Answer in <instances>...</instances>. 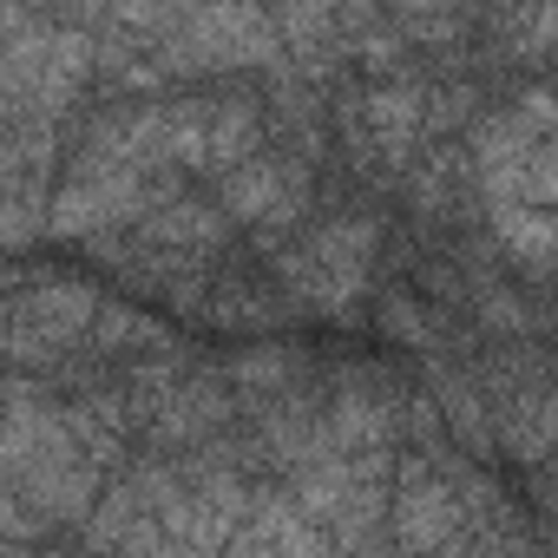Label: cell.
I'll use <instances>...</instances> for the list:
<instances>
[{"instance_id":"obj_1","label":"cell","mask_w":558,"mask_h":558,"mask_svg":"<svg viewBox=\"0 0 558 558\" xmlns=\"http://www.w3.org/2000/svg\"><path fill=\"white\" fill-rule=\"evenodd\" d=\"M375 243L381 230L368 217H336L323 223L303 250H290L283 276H290V290L316 310H349L362 290H368V269H375Z\"/></svg>"},{"instance_id":"obj_2","label":"cell","mask_w":558,"mask_h":558,"mask_svg":"<svg viewBox=\"0 0 558 558\" xmlns=\"http://www.w3.org/2000/svg\"><path fill=\"white\" fill-rule=\"evenodd\" d=\"M158 191L138 178V171H119V165H99V158H73V178L53 191V204H47V223L60 230V236H93V230H112V223H125V217H138L145 204H151Z\"/></svg>"},{"instance_id":"obj_3","label":"cell","mask_w":558,"mask_h":558,"mask_svg":"<svg viewBox=\"0 0 558 558\" xmlns=\"http://www.w3.org/2000/svg\"><path fill=\"white\" fill-rule=\"evenodd\" d=\"M395 538H401L408 558H460L466 551V506H460L453 480L408 460L401 466V499H395Z\"/></svg>"},{"instance_id":"obj_4","label":"cell","mask_w":558,"mask_h":558,"mask_svg":"<svg viewBox=\"0 0 558 558\" xmlns=\"http://www.w3.org/2000/svg\"><path fill=\"white\" fill-rule=\"evenodd\" d=\"M171 66H236V60H276V27L256 8H197L171 27Z\"/></svg>"},{"instance_id":"obj_5","label":"cell","mask_w":558,"mask_h":558,"mask_svg":"<svg viewBox=\"0 0 558 558\" xmlns=\"http://www.w3.org/2000/svg\"><path fill=\"white\" fill-rule=\"evenodd\" d=\"M93 316H99V296L86 283H40L8 310V349L27 355V362L60 355L93 329Z\"/></svg>"},{"instance_id":"obj_6","label":"cell","mask_w":558,"mask_h":558,"mask_svg":"<svg viewBox=\"0 0 558 558\" xmlns=\"http://www.w3.org/2000/svg\"><path fill=\"white\" fill-rule=\"evenodd\" d=\"M362 119H368V132H375V151L401 165V158L414 151L421 125H427V93H421L414 80H388V86H375V93L362 99Z\"/></svg>"},{"instance_id":"obj_7","label":"cell","mask_w":558,"mask_h":558,"mask_svg":"<svg viewBox=\"0 0 558 558\" xmlns=\"http://www.w3.org/2000/svg\"><path fill=\"white\" fill-rule=\"evenodd\" d=\"M388 395H375V388H342V401L329 408V421H323V440L349 460V453H381V440H388Z\"/></svg>"},{"instance_id":"obj_8","label":"cell","mask_w":558,"mask_h":558,"mask_svg":"<svg viewBox=\"0 0 558 558\" xmlns=\"http://www.w3.org/2000/svg\"><path fill=\"white\" fill-rule=\"evenodd\" d=\"M263 119L250 99H210V125H204V165L210 171H236L243 158H256Z\"/></svg>"},{"instance_id":"obj_9","label":"cell","mask_w":558,"mask_h":558,"mask_svg":"<svg viewBox=\"0 0 558 558\" xmlns=\"http://www.w3.org/2000/svg\"><path fill=\"white\" fill-rule=\"evenodd\" d=\"M223 414H230L223 388H217V381H191V388H178V395L165 401V414H158V440H165V447L204 440V434H210Z\"/></svg>"},{"instance_id":"obj_10","label":"cell","mask_w":558,"mask_h":558,"mask_svg":"<svg viewBox=\"0 0 558 558\" xmlns=\"http://www.w3.org/2000/svg\"><path fill=\"white\" fill-rule=\"evenodd\" d=\"M217 230H223V217H217L210 204H191V197H171L165 210H151V217H145V236H151V243H165V250L217 243Z\"/></svg>"},{"instance_id":"obj_11","label":"cell","mask_w":558,"mask_h":558,"mask_svg":"<svg viewBox=\"0 0 558 558\" xmlns=\"http://www.w3.org/2000/svg\"><path fill=\"white\" fill-rule=\"evenodd\" d=\"M34 223H40V197L27 184H14V178H0V250L34 236Z\"/></svg>"},{"instance_id":"obj_12","label":"cell","mask_w":558,"mask_h":558,"mask_svg":"<svg viewBox=\"0 0 558 558\" xmlns=\"http://www.w3.org/2000/svg\"><path fill=\"white\" fill-rule=\"evenodd\" d=\"M290 368H296V355H290V349H243V355L230 362V375H236L243 388H283V381H290Z\"/></svg>"},{"instance_id":"obj_13","label":"cell","mask_w":558,"mask_h":558,"mask_svg":"<svg viewBox=\"0 0 558 558\" xmlns=\"http://www.w3.org/2000/svg\"><path fill=\"white\" fill-rule=\"evenodd\" d=\"M545 414H551V408H545V395H538V388L519 401V414H506V440H519V453H525V460H538V453H545V427H551Z\"/></svg>"},{"instance_id":"obj_14","label":"cell","mask_w":558,"mask_h":558,"mask_svg":"<svg viewBox=\"0 0 558 558\" xmlns=\"http://www.w3.org/2000/svg\"><path fill=\"white\" fill-rule=\"evenodd\" d=\"M388 336H408V342H434V323H427V310L421 303H388Z\"/></svg>"},{"instance_id":"obj_15","label":"cell","mask_w":558,"mask_h":558,"mask_svg":"<svg viewBox=\"0 0 558 558\" xmlns=\"http://www.w3.org/2000/svg\"><path fill=\"white\" fill-rule=\"evenodd\" d=\"M0 421H8V408H0Z\"/></svg>"}]
</instances>
